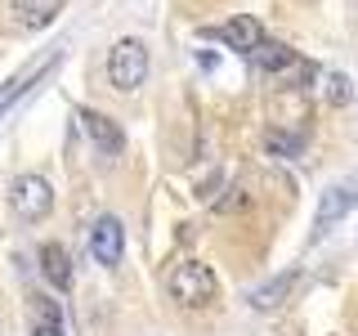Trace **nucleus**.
<instances>
[{
    "instance_id": "obj_2",
    "label": "nucleus",
    "mask_w": 358,
    "mask_h": 336,
    "mask_svg": "<svg viewBox=\"0 0 358 336\" xmlns=\"http://www.w3.org/2000/svg\"><path fill=\"white\" fill-rule=\"evenodd\" d=\"M143 81H148V45L139 36H121L108 50V85L117 94H134Z\"/></svg>"
},
{
    "instance_id": "obj_10",
    "label": "nucleus",
    "mask_w": 358,
    "mask_h": 336,
    "mask_svg": "<svg viewBox=\"0 0 358 336\" xmlns=\"http://www.w3.org/2000/svg\"><path fill=\"white\" fill-rule=\"evenodd\" d=\"M41 274H45V283L59 287V291L72 287V260H67V246L63 242H45L41 246Z\"/></svg>"
},
{
    "instance_id": "obj_7",
    "label": "nucleus",
    "mask_w": 358,
    "mask_h": 336,
    "mask_svg": "<svg viewBox=\"0 0 358 336\" xmlns=\"http://www.w3.org/2000/svg\"><path fill=\"white\" fill-rule=\"evenodd\" d=\"M76 117H81V126L90 130V139H94V148L103 157H117L121 148H126V134H121V126L112 117H103V112H90V108H76Z\"/></svg>"
},
{
    "instance_id": "obj_4",
    "label": "nucleus",
    "mask_w": 358,
    "mask_h": 336,
    "mask_svg": "<svg viewBox=\"0 0 358 336\" xmlns=\"http://www.w3.org/2000/svg\"><path fill=\"white\" fill-rule=\"evenodd\" d=\"M358 206V175H350V179H341V184H331L327 193H322V202H318V211H313V224H318L322 233L331 229V224H341L350 211Z\"/></svg>"
},
{
    "instance_id": "obj_11",
    "label": "nucleus",
    "mask_w": 358,
    "mask_h": 336,
    "mask_svg": "<svg viewBox=\"0 0 358 336\" xmlns=\"http://www.w3.org/2000/svg\"><path fill=\"white\" fill-rule=\"evenodd\" d=\"M260 72H287V67H296L300 59H296V50L291 45H282V41H260L251 54H246Z\"/></svg>"
},
{
    "instance_id": "obj_3",
    "label": "nucleus",
    "mask_w": 358,
    "mask_h": 336,
    "mask_svg": "<svg viewBox=\"0 0 358 336\" xmlns=\"http://www.w3.org/2000/svg\"><path fill=\"white\" fill-rule=\"evenodd\" d=\"M9 206H14V216L18 220H27V224H36L45 220L54 211V188H50V179L45 175H18L14 179V188H9Z\"/></svg>"
},
{
    "instance_id": "obj_1",
    "label": "nucleus",
    "mask_w": 358,
    "mask_h": 336,
    "mask_svg": "<svg viewBox=\"0 0 358 336\" xmlns=\"http://www.w3.org/2000/svg\"><path fill=\"white\" fill-rule=\"evenodd\" d=\"M166 296H171L179 309H206V305H215V296H220V278H215V269L201 265V260H179L171 274H166Z\"/></svg>"
},
{
    "instance_id": "obj_14",
    "label": "nucleus",
    "mask_w": 358,
    "mask_h": 336,
    "mask_svg": "<svg viewBox=\"0 0 358 336\" xmlns=\"http://www.w3.org/2000/svg\"><path fill=\"white\" fill-rule=\"evenodd\" d=\"M322 94H327V104L345 108V104L354 99V85H350V76H345V72H327V76H322Z\"/></svg>"
},
{
    "instance_id": "obj_13",
    "label": "nucleus",
    "mask_w": 358,
    "mask_h": 336,
    "mask_svg": "<svg viewBox=\"0 0 358 336\" xmlns=\"http://www.w3.org/2000/svg\"><path fill=\"white\" fill-rule=\"evenodd\" d=\"M264 148L273 157H300V148H305V134H282V130H268L264 134Z\"/></svg>"
},
{
    "instance_id": "obj_5",
    "label": "nucleus",
    "mask_w": 358,
    "mask_h": 336,
    "mask_svg": "<svg viewBox=\"0 0 358 336\" xmlns=\"http://www.w3.org/2000/svg\"><path fill=\"white\" fill-rule=\"evenodd\" d=\"M90 255H94V265H121V255H126V229H121L117 216H99V224L90 229Z\"/></svg>"
},
{
    "instance_id": "obj_6",
    "label": "nucleus",
    "mask_w": 358,
    "mask_h": 336,
    "mask_svg": "<svg viewBox=\"0 0 358 336\" xmlns=\"http://www.w3.org/2000/svg\"><path fill=\"white\" fill-rule=\"evenodd\" d=\"M201 36H215V41H224V45H229V50H242V54H251L255 45L264 41V27H260V18H251V14H238V18L220 22V27H201Z\"/></svg>"
},
{
    "instance_id": "obj_8",
    "label": "nucleus",
    "mask_w": 358,
    "mask_h": 336,
    "mask_svg": "<svg viewBox=\"0 0 358 336\" xmlns=\"http://www.w3.org/2000/svg\"><path fill=\"white\" fill-rule=\"evenodd\" d=\"M300 287V269H287V274H273L268 283H260L251 291V309H260V314H273L282 300L291 296V291Z\"/></svg>"
},
{
    "instance_id": "obj_12",
    "label": "nucleus",
    "mask_w": 358,
    "mask_h": 336,
    "mask_svg": "<svg viewBox=\"0 0 358 336\" xmlns=\"http://www.w3.org/2000/svg\"><path fill=\"white\" fill-rule=\"evenodd\" d=\"M31 336H67L63 309L54 296H36V305H31Z\"/></svg>"
},
{
    "instance_id": "obj_9",
    "label": "nucleus",
    "mask_w": 358,
    "mask_h": 336,
    "mask_svg": "<svg viewBox=\"0 0 358 336\" xmlns=\"http://www.w3.org/2000/svg\"><path fill=\"white\" fill-rule=\"evenodd\" d=\"M9 14H14L18 27L41 31V27H50V22L63 14V0H9Z\"/></svg>"
}]
</instances>
